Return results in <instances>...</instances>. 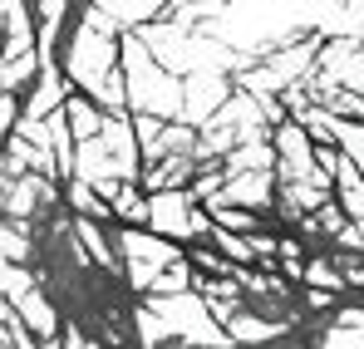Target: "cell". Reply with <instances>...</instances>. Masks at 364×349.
<instances>
[{
	"instance_id": "obj_3",
	"label": "cell",
	"mask_w": 364,
	"mask_h": 349,
	"mask_svg": "<svg viewBox=\"0 0 364 349\" xmlns=\"http://www.w3.org/2000/svg\"><path fill=\"white\" fill-rule=\"evenodd\" d=\"M20 305H25L30 325H35V330H45V340H50V335H55V310H50V300H40V295L30 291L25 300H20Z\"/></svg>"
},
{
	"instance_id": "obj_9",
	"label": "cell",
	"mask_w": 364,
	"mask_h": 349,
	"mask_svg": "<svg viewBox=\"0 0 364 349\" xmlns=\"http://www.w3.org/2000/svg\"><path fill=\"white\" fill-rule=\"evenodd\" d=\"M217 227H227V232H251L256 217H251V212H217Z\"/></svg>"
},
{
	"instance_id": "obj_7",
	"label": "cell",
	"mask_w": 364,
	"mask_h": 349,
	"mask_svg": "<svg viewBox=\"0 0 364 349\" xmlns=\"http://www.w3.org/2000/svg\"><path fill=\"white\" fill-rule=\"evenodd\" d=\"M227 330H232L237 340H271V335H276V330H271V325H261V320H232Z\"/></svg>"
},
{
	"instance_id": "obj_10",
	"label": "cell",
	"mask_w": 364,
	"mask_h": 349,
	"mask_svg": "<svg viewBox=\"0 0 364 349\" xmlns=\"http://www.w3.org/2000/svg\"><path fill=\"white\" fill-rule=\"evenodd\" d=\"M45 349H60V345H55V340H50V345H45Z\"/></svg>"
},
{
	"instance_id": "obj_8",
	"label": "cell",
	"mask_w": 364,
	"mask_h": 349,
	"mask_svg": "<svg viewBox=\"0 0 364 349\" xmlns=\"http://www.w3.org/2000/svg\"><path fill=\"white\" fill-rule=\"evenodd\" d=\"M266 163H271V148L266 143H251V148L237 153V168H266Z\"/></svg>"
},
{
	"instance_id": "obj_5",
	"label": "cell",
	"mask_w": 364,
	"mask_h": 349,
	"mask_svg": "<svg viewBox=\"0 0 364 349\" xmlns=\"http://www.w3.org/2000/svg\"><path fill=\"white\" fill-rule=\"evenodd\" d=\"M69 202L79 207V212H94V217H109V207L89 192V182H79V187H69Z\"/></svg>"
},
{
	"instance_id": "obj_1",
	"label": "cell",
	"mask_w": 364,
	"mask_h": 349,
	"mask_svg": "<svg viewBox=\"0 0 364 349\" xmlns=\"http://www.w3.org/2000/svg\"><path fill=\"white\" fill-rule=\"evenodd\" d=\"M148 227L163 236H187V232H207L212 222H202L197 212H187V197L182 192H163L158 202H153V217H148Z\"/></svg>"
},
{
	"instance_id": "obj_2",
	"label": "cell",
	"mask_w": 364,
	"mask_h": 349,
	"mask_svg": "<svg viewBox=\"0 0 364 349\" xmlns=\"http://www.w3.org/2000/svg\"><path fill=\"white\" fill-rule=\"evenodd\" d=\"M69 128L79 133V143H94V138H104V118L94 114L84 99H69Z\"/></svg>"
},
{
	"instance_id": "obj_4",
	"label": "cell",
	"mask_w": 364,
	"mask_h": 349,
	"mask_svg": "<svg viewBox=\"0 0 364 349\" xmlns=\"http://www.w3.org/2000/svg\"><path fill=\"white\" fill-rule=\"evenodd\" d=\"M35 74V55H25V59H5L0 64V89H15V84H25Z\"/></svg>"
},
{
	"instance_id": "obj_6",
	"label": "cell",
	"mask_w": 364,
	"mask_h": 349,
	"mask_svg": "<svg viewBox=\"0 0 364 349\" xmlns=\"http://www.w3.org/2000/svg\"><path fill=\"white\" fill-rule=\"evenodd\" d=\"M79 241L94 251V261H99V266H114V261H109V246H104V236L94 232V222H79Z\"/></svg>"
}]
</instances>
